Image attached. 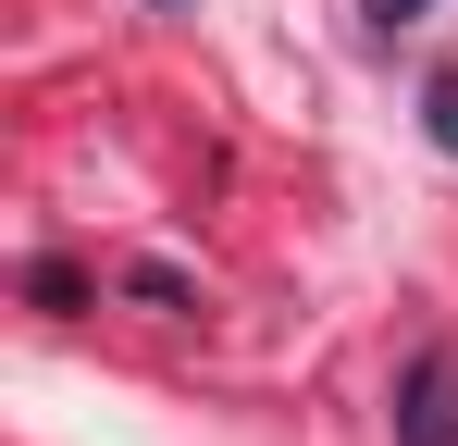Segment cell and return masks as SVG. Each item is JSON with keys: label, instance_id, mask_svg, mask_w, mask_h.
Listing matches in <instances>:
<instances>
[{"label": "cell", "instance_id": "cell-2", "mask_svg": "<svg viewBox=\"0 0 458 446\" xmlns=\"http://www.w3.org/2000/svg\"><path fill=\"white\" fill-rule=\"evenodd\" d=\"M124 297H149V310H199V286H186L174 261H124Z\"/></svg>", "mask_w": 458, "mask_h": 446}, {"label": "cell", "instance_id": "cell-3", "mask_svg": "<svg viewBox=\"0 0 458 446\" xmlns=\"http://www.w3.org/2000/svg\"><path fill=\"white\" fill-rule=\"evenodd\" d=\"M25 297H38V310H87V273H75V261H38Z\"/></svg>", "mask_w": 458, "mask_h": 446}, {"label": "cell", "instance_id": "cell-4", "mask_svg": "<svg viewBox=\"0 0 458 446\" xmlns=\"http://www.w3.org/2000/svg\"><path fill=\"white\" fill-rule=\"evenodd\" d=\"M421 124H434V149H446V161H458V63L434 74V87H421Z\"/></svg>", "mask_w": 458, "mask_h": 446}, {"label": "cell", "instance_id": "cell-5", "mask_svg": "<svg viewBox=\"0 0 458 446\" xmlns=\"http://www.w3.org/2000/svg\"><path fill=\"white\" fill-rule=\"evenodd\" d=\"M360 13H372L384 38H396V25H421V13H434V0H360Z\"/></svg>", "mask_w": 458, "mask_h": 446}, {"label": "cell", "instance_id": "cell-1", "mask_svg": "<svg viewBox=\"0 0 458 446\" xmlns=\"http://www.w3.org/2000/svg\"><path fill=\"white\" fill-rule=\"evenodd\" d=\"M384 422H396V446H458V360H446V347H409Z\"/></svg>", "mask_w": 458, "mask_h": 446}]
</instances>
